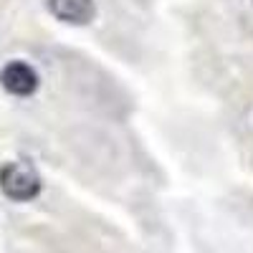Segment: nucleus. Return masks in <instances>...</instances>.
<instances>
[{"mask_svg":"<svg viewBox=\"0 0 253 253\" xmlns=\"http://www.w3.org/2000/svg\"><path fill=\"white\" fill-rule=\"evenodd\" d=\"M0 84L13 96H31L38 89V74L26 61H10L0 71Z\"/></svg>","mask_w":253,"mask_h":253,"instance_id":"obj_2","label":"nucleus"},{"mask_svg":"<svg viewBox=\"0 0 253 253\" xmlns=\"http://www.w3.org/2000/svg\"><path fill=\"white\" fill-rule=\"evenodd\" d=\"M0 190L15 203H28L41 193V175L28 162H8L0 167Z\"/></svg>","mask_w":253,"mask_h":253,"instance_id":"obj_1","label":"nucleus"},{"mask_svg":"<svg viewBox=\"0 0 253 253\" xmlns=\"http://www.w3.org/2000/svg\"><path fill=\"white\" fill-rule=\"evenodd\" d=\"M46 8L53 18L69 26H86L94 20L96 13L94 0H46Z\"/></svg>","mask_w":253,"mask_h":253,"instance_id":"obj_3","label":"nucleus"}]
</instances>
